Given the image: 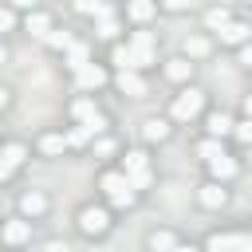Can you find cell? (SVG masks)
Listing matches in <instances>:
<instances>
[{"label":"cell","mask_w":252,"mask_h":252,"mask_svg":"<svg viewBox=\"0 0 252 252\" xmlns=\"http://www.w3.org/2000/svg\"><path fill=\"white\" fill-rule=\"evenodd\" d=\"M75 8L83 12V16H110V8H106V0H75Z\"/></svg>","instance_id":"obj_18"},{"label":"cell","mask_w":252,"mask_h":252,"mask_svg":"<svg viewBox=\"0 0 252 252\" xmlns=\"http://www.w3.org/2000/svg\"><path fill=\"white\" fill-rule=\"evenodd\" d=\"M173 252H197V248H185V244H177V248H173Z\"/></svg>","instance_id":"obj_41"},{"label":"cell","mask_w":252,"mask_h":252,"mask_svg":"<svg viewBox=\"0 0 252 252\" xmlns=\"http://www.w3.org/2000/svg\"><path fill=\"white\" fill-rule=\"evenodd\" d=\"M209 165H213V177H220V181H224V177H232V173H236V161H232V158H228V154H220V158H213V161H209Z\"/></svg>","instance_id":"obj_17"},{"label":"cell","mask_w":252,"mask_h":252,"mask_svg":"<svg viewBox=\"0 0 252 252\" xmlns=\"http://www.w3.org/2000/svg\"><path fill=\"white\" fill-rule=\"evenodd\" d=\"M248 35H252V28H248V24H232V20H228V24L220 28V43H244Z\"/></svg>","instance_id":"obj_9"},{"label":"cell","mask_w":252,"mask_h":252,"mask_svg":"<svg viewBox=\"0 0 252 252\" xmlns=\"http://www.w3.org/2000/svg\"><path fill=\"white\" fill-rule=\"evenodd\" d=\"M173 248H177L173 232H150V252H173Z\"/></svg>","instance_id":"obj_15"},{"label":"cell","mask_w":252,"mask_h":252,"mask_svg":"<svg viewBox=\"0 0 252 252\" xmlns=\"http://www.w3.org/2000/svg\"><path fill=\"white\" fill-rule=\"evenodd\" d=\"M118 91L130 94V98H142V94H146V83H142L138 71H118Z\"/></svg>","instance_id":"obj_8"},{"label":"cell","mask_w":252,"mask_h":252,"mask_svg":"<svg viewBox=\"0 0 252 252\" xmlns=\"http://www.w3.org/2000/svg\"><path fill=\"white\" fill-rule=\"evenodd\" d=\"M102 83H106V71L94 67V63H87V67L75 71V87H79V91H98Z\"/></svg>","instance_id":"obj_7"},{"label":"cell","mask_w":252,"mask_h":252,"mask_svg":"<svg viewBox=\"0 0 252 252\" xmlns=\"http://www.w3.org/2000/svg\"><path fill=\"white\" fill-rule=\"evenodd\" d=\"M28 32H35V35H47V32H51V20H47L43 12H32V16H28Z\"/></svg>","instance_id":"obj_21"},{"label":"cell","mask_w":252,"mask_h":252,"mask_svg":"<svg viewBox=\"0 0 252 252\" xmlns=\"http://www.w3.org/2000/svg\"><path fill=\"white\" fill-rule=\"evenodd\" d=\"M142 134H146V138H150V142H161V138H165V134H169V126H165V122H161V118H150V122H146V126H142Z\"/></svg>","instance_id":"obj_20"},{"label":"cell","mask_w":252,"mask_h":252,"mask_svg":"<svg viewBox=\"0 0 252 252\" xmlns=\"http://www.w3.org/2000/svg\"><path fill=\"white\" fill-rule=\"evenodd\" d=\"M130 55H134V67H146V63H154V35H150V32H134Z\"/></svg>","instance_id":"obj_5"},{"label":"cell","mask_w":252,"mask_h":252,"mask_svg":"<svg viewBox=\"0 0 252 252\" xmlns=\"http://www.w3.org/2000/svg\"><path fill=\"white\" fill-rule=\"evenodd\" d=\"M114 63H118V71H134V55H130V47H114Z\"/></svg>","instance_id":"obj_28"},{"label":"cell","mask_w":252,"mask_h":252,"mask_svg":"<svg viewBox=\"0 0 252 252\" xmlns=\"http://www.w3.org/2000/svg\"><path fill=\"white\" fill-rule=\"evenodd\" d=\"M232 126H236V122H232L228 114H220V110H217V114H209V134H213V138H224V134H232Z\"/></svg>","instance_id":"obj_12"},{"label":"cell","mask_w":252,"mask_h":252,"mask_svg":"<svg viewBox=\"0 0 252 252\" xmlns=\"http://www.w3.org/2000/svg\"><path fill=\"white\" fill-rule=\"evenodd\" d=\"M197 154H201L205 161H213V158H220L224 150H220V142H217V138H209V142H201V146H197Z\"/></svg>","instance_id":"obj_26"},{"label":"cell","mask_w":252,"mask_h":252,"mask_svg":"<svg viewBox=\"0 0 252 252\" xmlns=\"http://www.w3.org/2000/svg\"><path fill=\"white\" fill-rule=\"evenodd\" d=\"M205 24H209V28H224V24H228V12H224V8H213V12L205 16Z\"/></svg>","instance_id":"obj_29"},{"label":"cell","mask_w":252,"mask_h":252,"mask_svg":"<svg viewBox=\"0 0 252 252\" xmlns=\"http://www.w3.org/2000/svg\"><path fill=\"white\" fill-rule=\"evenodd\" d=\"M189 71H193V63H189V59H169V63H165V75H169L173 83L189 79Z\"/></svg>","instance_id":"obj_16"},{"label":"cell","mask_w":252,"mask_h":252,"mask_svg":"<svg viewBox=\"0 0 252 252\" xmlns=\"http://www.w3.org/2000/svg\"><path fill=\"white\" fill-rule=\"evenodd\" d=\"M12 4H16V8H32L35 0H12Z\"/></svg>","instance_id":"obj_38"},{"label":"cell","mask_w":252,"mask_h":252,"mask_svg":"<svg viewBox=\"0 0 252 252\" xmlns=\"http://www.w3.org/2000/svg\"><path fill=\"white\" fill-rule=\"evenodd\" d=\"M240 63H248V67H252V43H248V47L240 51Z\"/></svg>","instance_id":"obj_36"},{"label":"cell","mask_w":252,"mask_h":252,"mask_svg":"<svg viewBox=\"0 0 252 252\" xmlns=\"http://www.w3.org/2000/svg\"><path fill=\"white\" fill-rule=\"evenodd\" d=\"M248 4H252V0H248Z\"/></svg>","instance_id":"obj_44"},{"label":"cell","mask_w":252,"mask_h":252,"mask_svg":"<svg viewBox=\"0 0 252 252\" xmlns=\"http://www.w3.org/2000/svg\"><path fill=\"white\" fill-rule=\"evenodd\" d=\"M102 189H106V197H110L118 209H130V205H134V189H130V181H126L122 173H106V177H102Z\"/></svg>","instance_id":"obj_2"},{"label":"cell","mask_w":252,"mask_h":252,"mask_svg":"<svg viewBox=\"0 0 252 252\" xmlns=\"http://www.w3.org/2000/svg\"><path fill=\"white\" fill-rule=\"evenodd\" d=\"M43 252H71V248H67V244H59V240H51V244H47Z\"/></svg>","instance_id":"obj_34"},{"label":"cell","mask_w":252,"mask_h":252,"mask_svg":"<svg viewBox=\"0 0 252 252\" xmlns=\"http://www.w3.org/2000/svg\"><path fill=\"white\" fill-rule=\"evenodd\" d=\"M94 35H98V39H114V35H118V24H114V16H102Z\"/></svg>","instance_id":"obj_25"},{"label":"cell","mask_w":252,"mask_h":252,"mask_svg":"<svg viewBox=\"0 0 252 252\" xmlns=\"http://www.w3.org/2000/svg\"><path fill=\"white\" fill-rule=\"evenodd\" d=\"M71 114H75V118H79V122H91V118H94V114H98V110H94V102H91V98H79V102H75V106H71Z\"/></svg>","instance_id":"obj_22"},{"label":"cell","mask_w":252,"mask_h":252,"mask_svg":"<svg viewBox=\"0 0 252 252\" xmlns=\"http://www.w3.org/2000/svg\"><path fill=\"white\" fill-rule=\"evenodd\" d=\"M232 130H236V138H240V142H252V118H248V122H240V126H232Z\"/></svg>","instance_id":"obj_32"},{"label":"cell","mask_w":252,"mask_h":252,"mask_svg":"<svg viewBox=\"0 0 252 252\" xmlns=\"http://www.w3.org/2000/svg\"><path fill=\"white\" fill-rule=\"evenodd\" d=\"M126 181H130V189L138 193V189H146L150 185V161H146V154H126V173H122Z\"/></svg>","instance_id":"obj_1"},{"label":"cell","mask_w":252,"mask_h":252,"mask_svg":"<svg viewBox=\"0 0 252 252\" xmlns=\"http://www.w3.org/2000/svg\"><path fill=\"white\" fill-rule=\"evenodd\" d=\"M39 150H43L47 158H55V154H63V150H67V138H63V134H47V138L39 142Z\"/></svg>","instance_id":"obj_19"},{"label":"cell","mask_w":252,"mask_h":252,"mask_svg":"<svg viewBox=\"0 0 252 252\" xmlns=\"http://www.w3.org/2000/svg\"><path fill=\"white\" fill-rule=\"evenodd\" d=\"M28 236H32L28 220H8V224H4V240H8V244H24Z\"/></svg>","instance_id":"obj_10"},{"label":"cell","mask_w":252,"mask_h":252,"mask_svg":"<svg viewBox=\"0 0 252 252\" xmlns=\"http://www.w3.org/2000/svg\"><path fill=\"white\" fill-rule=\"evenodd\" d=\"M87 55H91V47H87V43H71V47H67V67H71V71L87 67V63H91Z\"/></svg>","instance_id":"obj_11"},{"label":"cell","mask_w":252,"mask_h":252,"mask_svg":"<svg viewBox=\"0 0 252 252\" xmlns=\"http://www.w3.org/2000/svg\"><path fill=\"white\" fill-rule=\"evenodd\" d=\"M91 138H94V134H91L87 126H79V130H71V134H67V146H83V142H91Z\"/></svg>","instance_id":"obj_31"},{"label":"cell","mask_w":252,"mask_h":252,"mask_svg":"<svg viewBox=\"0 0 252 252\" xmlns=\"http://www.w3.org/2000/svg\"><path fill=\"white\" fill-rule=\"evenodd\" d=\"M20 209H24L28 217H39V213L47 209V201H43V193H35V189H32V193H24V197H20Z\"/></svg>","instance_id":"obj_14"},{"label":"cell","mask_w":252,"mask_h":252,"mask_svg":"<svg viewBox=\"0 0 252 252\" xmlns=\"http://www.w3.org/2000/svg\"><path fill=\"white\" fill-rule=\"evenodd\" d=\"M4 59H8V55H4V47H0V63H4Z\"/></svg>","instance_id":"obj_42"},{"label":"cell","mask_w":252,"mask_h":252,"mask_svg":"<svg viewBox=\"0 0 252 252\" xmlns=\"http://www.w3.org/2000/svg\"><path fill=\"white\" fill-rule=\"evenodd\" d=\"M0 161H8V165L16 169V165L24 161V146H20V142H12V146H4V154H0Z\"/></svg>","instance_id":"obj_23"},{"label":"cell","mask_w":252,"mask_h":252,"mask_svg":"<svg viewBox=\"0 0 252 252\" xmlns=\"http://www.w3.org/2000/svg\"><path fill=\"white\" fill-rule=\"evenodd\" d=\"M248 244H252V232H248Z\"/></svg>","instance_id":"obj_43"},{"label":"cell","mask_w":252,"mask_h":252,"mask_svg":"<svg viewBox=\"0 0 252 252\" xmlns=\"http://www.w3.org/2000/svg\"><path fill=\"white\" fill-rule=\"evenodd\" d=\"M244 114H248V118H252V94H248V98H244Z\"/></svg>","instance_id":"obj_39"},{"label":"cell","mask_w":252,"mask_h":252,"mask_svg":"<svg viewBox=\"0 0 252 252\" xmlns=\"http://www.w3.org/2000/svg\"><path fill=\"white\" fill-rule=\"evenodd\" d=\"M4 106H8V91L0 87V110H4Z\"/></svg>","instance_id":"obj_40"},{"label":"cell","mask_w":252,"mask_h":252,"mask_svg":"<svg viewBox=\"0 0 252 252\" xmlns=\"http://www.w3.org/2000/svg\"><path fill=\"white\" fill-rule=\"evenodd\" d=\"M201 205H205V209H220V205H224V189H220L217 181H209V185L201 189Z\"/></svg>","instance_id":"obj_13"},{"label":"cell","mask_w":252,"mask_h":252,"mask_svg":"<svg viewBox=\"0 0 252 252\" xmlns=\"http://www.w3.org/2000/svg\"><path fill=\"white\" fill-rule=\"evenodd\" d=\"M185 51L197 59V55H205V51H209V39H205V35H193V39H185Z\"/></svg>","instance_id":"obj_27"},{"label":"cell","mask_w":252,"mask_h":252,"mask_svg":"<svg viewBox=\"0 0 252 252\" xmlns=\"http://www.w3.org/2000/svg\"><path fill=\"white\" fill-rule=\"evenodd\" d=\"M106 224H110V220H106V209H94V205H91V209H83V213H79V228H83L87 236L106 232Z\"/></svg>","instance_id":"obj_6"},{"label":"cell","mask_w":252,"mask_h":252,"mask_svg":"<svg viewBox=\"0 0 252 252\" xmlns=\"http://www.w3.org/2000/svg\"><path fill=\"white\" fill-rule=\"evenodd\" d=\"M201 106H205V94H201V91H185V94L173 102V118H177V122H189V118L201 114Z\"/></svg>","instance_id":"obj_4"},{"label":"cell","mask_w":252,"mask_h":252,"mask_svg":"<svg viewBox=\"0 0 252 252\" xmlns=\"http://www.w3.org/2000/svg\"><path fill=\"white\" fill-rule=\"evenodd\" d=\"M209 252H252V244H248V232H213Z\"/></svg>","instance_id":"obj_3"},{"label":"cell","mask_w":252,"mask_h":252,"mask_svg":"<svg viewBox=\"0 0 252 252\" xmlns=\"http://www.w3.org/2000/svg\"><path fill=\"white\" fill-rule=\"evenodd\" d=\"M130 16L142 24V20H150V16H154V4H150V0H134V4H130Z\"/></svg>","instance_id":"obj_24"},{"label":"cell","mask_w":252,"mask_h":252,"mask_svg":"<svg viewBox=\"0 0 252 252\" xmlns=\"http://www.w3.org/2000/svg\"><path fill=\"white\" fill-rule=\"evenodd\" d=\"M8 173H12V165H8V161H0V181H4Z\"/></svg>","instance_id":"obj_37"},{"label":"cell","mask_w":252,"mask_h":252,"mask_svg":"<svg viewBox=\"0 0 252 252\" xmlns=\"http://www.w3.org/2000/svg\"><path fill=\"white\" fill-rule=\"evenodd\" d=\"M185 4H189V0H165V8H169V12H181Z\"/></svg>","instance_id":"obj_35"},{"label":"cell","mask_w":252,"mask_h":252,"mask_svg":"<svg viewBox=\"0 0 252 252\" xmlns=\"http://www.w3.org/2000/svg\"><path fill=\"white\" fill-rule=\"evenodd\" d=\"M12 24H16V16L8 8H0V32H12Z\"/></svg>","instance_id":"obj_33"},{"label":"cell","mask_w":252,"mask_h":252,"mask_svg":"<svg viewBox=\"0 0 252 252\" xmlns=\"http://www.w3.org/2000/svg\"><path fill=\"white\" fill-rule=\"evenodd\" d=\"M47 43H51V47H59V51H63V47H71V43H75V39H71V35H67V32H47Z\"/></svg>","instance_id":"obj_30"}]
</instances>
